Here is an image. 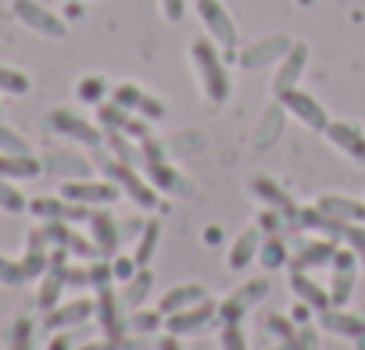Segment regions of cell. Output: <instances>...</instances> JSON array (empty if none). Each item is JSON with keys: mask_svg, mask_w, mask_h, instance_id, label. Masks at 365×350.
<instances>
[{"mask_svg": "<svg viewBox=\"0 0 365 350\" xmlns=\"http://www.w3.org/2000/svg\"><path fill=\"white\" fill-rule=\"evenodd\" d=\"M190 65H194V75H197L205 97L212 104H226L230 93H233V83H230V72H226V61H222V47L212 36L194 40L190 43Z\"/></svg>", "mask_w": 365, "mask_h": 350, "instance_id": "6da1fadb", "label": "cell"}, {"mask_svg": "<svg viewBox=\"0 0 365 350\" xmlns=\"http://www.w3.org/2000/svg\"><path fill=\"white\" fill-rule=\"evenodd\" d=\"M97 168L104 171V179H111L136 208H143V211H154V208H161V193L150 186V179L136 168V164H125V161H118V157H104V154H97Z\"/></svg>", "mask_w": 365, "mask_h": 350, "instance_id": "7a4b0ae2", "label": "cell"}, {"mask_svg": "<svg viewBox=\"0 0 365 350\" xmlns=\"http://www.w3.org/2000/svg\"><path fill=\"white\" fill-rule=\"evenodd\" d=\"M140 171L150 179V186H154L158 193H175V190H187V179H182V175L175 171L168 147H165L161 139H154V136L140 139Z\"/></svg>", "mask_w": 365, "mask_h": 350, "instance_id": "3957f363", "label": "cell"}, {"mask_svg": "<svg viewBox=\"0 0 365 350\" xmlns=\"http://www.w3.org/2000/svg\"><path fill=\"white\" fill-rule=\"evenodd\" d=\"M47 122H51V129H54L58 136H68V139H76V143H83V147H93V150L104 147V129H101L97 122L76 115L72 107H54V111L47 115Z\"/></svg>", "mask_w": 365, "mask_h": 350, "instance_id": "277c9868", "label": "cell"}, {"mask_svg": "<svg viewBox=\"0 0 365 350\" xmlns=\"http://www.w3.org/2000/svg\"><path fill=\"white\" fill-rule=\"evenodd\" d=\"M197 15H201L205 33H208L226 54L237 51L240 33H237V22H233V15L226 11V4H219V0H197Z\"/></svg>", "mask_w": 365, "mask_h": 350, "instance_id": "5b68a950", "label": "cell"}, {"mask_svg": "<svg viewBox=\"0 0 365 350\" xmlns=\"http://www.w3.org/2000/svg\"><path fill=\"white\" fill-rule=\"evenodd\" d=\"M118 186L111 179H65L61 183V197L72 204H86V208H108L118 201Z\"/></svg>", "mask_w": 365, "mask_h": 350, "instance_id": "8992f818", "label": "cell"}, {"mask_svg": "<svg viewBox=\"0 0 365 350\" xmlns=\"http://www.w3.org/2000/svg\"><path fill=\"white\" fill-rule=\"evenodd\" d=\"M215 318H219V304H212V300L205 297V300L194 304V307H182V311L165 314V332H172V336H197V332H205Z\"/></svg>", "mask_w": 365, "mask_h": 350, "instance_id": "52a82bcc", "label": "cell"}, {"mask_svg": "<svg viewBox=\"0 0 365 350\" xmlns=\"http://www.w3.org/2000/svg\"><path fill=\"white\" fill-rule=\"evenodd\" d=\"M276 100L287 107V115H294V118H297L304 129H312V132H326V125L333 122V118L326 115V107H322L312 93L297 90V86H294V90H287V93H283V97H276Z\"/></svg>", "mask_w": 365, "mask_h": 350, "instance_id": "ba28073f", "label": "cell"}, {"mask_svg": "<svg viewBox=\"0 0 365 350\" xmlns=\"http://www.w3.org/2000/svg\"><path fill=\"white\" fill-rule=\"evenodd\" d=\"M269 290H272L269 279H247L240 290H233V293L219 304V318H222V322H244V314H247L251 307H258V304L269 297Z\"/></svg>", "mask_w": 365, "mask_h": 350, "instance_id": "9c48e42d", "label": "cell"}, {"mask_svg": "<svg viewBox=\"0 0 365 350\" xmlns=\"http://www.w3.org/2000/svg\"><path fill=\"white\" fill-rule=\"evenodd\" d=\"M97 322H101V332L108 336V339H125V332H129V314H125V304H122V297L111 290V286H104V290H97Z\"/></svg>", "mask_w": 365, "mask_h": 350, "instance_id": "30bf717a", "label": "cell"}, {"mask_svg": "<svg viewBox=\"0 0 365 350\" xmlns=\"http://www.w3.org/2000/svg\"><path fill=\"white\" fill-rule=\"evenodd\" d=\"M15 18H19L26 29H33V33H40V36H51V40H61V36L68 33V26H65L54 11H47L40 0H15Z\"/></svg>", "mask_w": 365, "mask_h": 350, "instance_id": "8fae6325", "label": "cell"}, {"mask_svg": "<svg viewBox=\"0 0 365 350\" xmlns=\"http://www.w3.org/2000/svg\"><path fill=\"white\" fill-rule=\"evenodd\" d=\"M308 68V47L304 43H290V51L276 61V72H272V97H283L287 90L297 86V79L304 75Z\"/></svg>", "mask_w": 365, "mask_h": 350, "instance_id": "7c38bea8", "label": "cell"}, {"mask_svg": "<svg viewBox=\"0 0 365 350\" xmlns=\"http://www.w3.org/2000/svg\"><path fill=\"white\" fill-rule=\"evenodd\" d=\"M86 226H90V240L97 243L101 258H115L118 247H122V226L111 218V211L108 208H93Z\"/></svg>", "mask_w": 365, "mask_h": 350, "instance_id": "4fadbf2b", "label": "cell"}, {"mask_svg": "<svg viewBox=\"0 0 365 350\" xmlns=\"http://www.w3.org/2000/svg\"><path fill=\"white\" fill-rule=\"evenodd\" d=\"M354 261H358V254L340 243V250H336V258H333V282H329V300H333V307H347V300H351V293H354Z\"/></svg>", "mask_w": 365, "mask_h": 350, "instance_id": "5bb4252c", "label": "cell"}, {"mask_svg": "<svg viewBox=\"0 0 365 350\" xmlns=\"http://www.w3.org/2000/svg\"><path fill=\"white\" fill-rule=\"evenodd\" d=\"M111 100H118L122 107H129L133 115H140V118H147V122H161V118H165V104H161L158 97H150L147 90H140L136 83L115 86Z\"/></svg>", "mask_w": 365, "mask_h": 350, "instance_id": "9a60e30c", "label": "cell"}, {"mask_svg": "<svg viewBox=\"0 0 365 350\" xmlns=\"http://www.w3.org/2000/svg\"><path fill=\"white\" fill-rule=\"evenodd\" d=\"M93 314H97V300L79 297V300H68V304H58V307L43 311V329L47 332H65V329H72V325L93 318Z\"/></svg>", "mask_w": 365, "mask_h": 350, "instance_id": "2e32d148", "label": "cell"}, {"mask_svg": "<svg viewBox=\"0 0 365 350\" xmlns=\"http://www.w3.org/2000/svg\"><path fill=\"white\" fill-rule=\"evenodd\" d=\"M340 243L333 236H315L308 243L297 247V254H290V268L294 272H308V268H322V265H333Z\"/></svg>", "mask_w": 365, "mask_h": 350, "instance_id": "e0dca14e", "label": "cell"}, {"mask_svg": "<svg viewBox=\"0 0 365 350\" xmlns=\"http://www.w3.org/2000/svg\"><path fill=\"white\" fill-rule=\"evenodd\" d=\"M290 43H294V40H287V36H265V40H255L251 47L240 51V68L255 72V68L276 65V61L290 51Z\"/></svg>", "mask_w": 365, "mask_h": 350, "instance_id": "ac0fdd59", "label": "cell"}, {"mask_svg": "<svg viewBox=\"0 0 365 350\" xmlns=\"http://www.w3.org/2000/svg\"><path fill=\"white\" fill-rule=\"evenodd\" d=\"M262 226L255 222V226H247L237 240H233V247L226 250V265H230V272H244V268H251L255 261H258V250H262Z\"/></svg>", "mask_w": 365, "mask_h": 350, "instance_id": "d6986e66", "label": "cell"}, {"mask_svg": "<svg viewBox=\"0 0 365 350\" xmlns=\"http://www.w3.org/2000/svg\"><path fill=\"white\" fill-rule=\"evenodd\" d=\"M247 190H251V193H255V197H258L265 208H276V211H283L290 222H294V218H297V211H301V208L294 204V197H290V193H287V190H283L276 179H269V175H255V179L247 183Z\"/></svg>", "mask_w": 365, "mask_h": 350, "instance_id": "ffe728a7", "label": "cell"}, {"mask_svg": "<svg viewBox=\"0 0 365 350\" xmlns=\"http://www.w3.org/2000/svg\"><path fill=\"white\" fill-rule=\"evenodd\" d=\"M326 139L336 150H344L347 157L365 161V132H361V125H354V122H329L326 125Z\"/></svg>", "mask_w": 365, "mask_h": 350, "instance_id": "44dd1931", "label": "cell"}, {"mask_svg": "<svg viewBox=\"0 0 365 350\" xmlns=\"http://www.w3.org/2000/svg\"><path fill=\"white\" fill-rule=\"evenodd\" d=\"M315 208L326 211L336 222H358V226H365V201H354V197H344V193H322L315 201Z\"/></svg>", "mask_w": 365, "mask_h": 350, "instance_id": "7402d4cb", "label": "cell"}, {"mask_svg": "<svg viewBox=\"0 0 365 350\" xmlns=\"http://www.w3.org/2000/svg\"><path fill=\"white\" fill-rule=\"evenodd\" d=\"M322 329L326 332H333V336H344V339H358L361 332H365V318H361V311H347V307H329V311H322Z\"/></svg>", "mask_w": 365, "mask_h": 350, "instance_id": "603a6c76", "label": "cell"}, {"mask_svg": "<svg viewBox=\"0 0 365 350\" xmlns=\"http://www.w3.org/2000/svg\"><path fill=\"white\" fill-rule=\"evenodd\" d=\"M283 125H287V107L276 100V104L265 107V115H262L258 125H255V147H258V150H269V147L283 136Z\"/></svg>", "mask_w": 365, "mask_h": 350, "instance_id": "cb8c5ba5", "label": "cell"}, {"mask_svg": "<svg viewBox=\"0 0 365 350\" xmlns=\"http://www.w3.org/2000/svg\"><path fill=\"white\" fill-rule=\"evenodd\" d=\"M51 243H47V236H43V229H33L29 233V247H26V258H22V272H26V279H40L47 268H51Z\"/></svg>", "mask_w": 365, "mask_h": 350, "instance_id": "d4e9b609", "label": "cell"}, {"mask_svg": "<svg viewBox=\"0 0 365 350\" xmlns=\"http://www.w3.org/2000/svg\"><path fill=\"white\" fill-rule=\"evenodd\" d=\"M290 290H294V293H297V300H301V304H308L315 314H322V311H329V307H333L329 290H322L308 272H294V275H290Z\"/></svg>", "mask_w": 365, "mask_h": 350, "instance_id": "484cf974", "label": "cell"}, {"mask_svg": "<svg viewBox=\"0 0 365 350\" xmlns=\"http://www.w3.org/2000/svg\"><path fill=\"white\" fill-rule=\"evenodd\" d=\"M205 297H208V290H205L201 282H182V286H172V290H165V293H161L158 311H161V314H172V311H182V307L201 304Z\"/></svg>", "mask_w": 365, "mask_h": 350, "instance_id": "4316f807", "label": "cell"}, {"mask_svg": "<svg viewBox=\"0 0 365 350\" xmlns=\"http://www.w3.org/2000/svg\"><path fill=\"white\" fill-rule=\"evenodd\" d=\"M43 171V161L33 154H4L0 150V175L4 179H36Z\"/></svg>", "mask_w": 365, "mask_h": 350, "instance_id": "83f0119b", "label": "cell"}, {"mask_svg": "<svg viewBox=\"0 0 365 350\" xmlns=\"http://www.w3.org/2000/svg\"><path fill=\"white\" fill-rule=\"evenodd\" d=\"M47 168L58 171V175H65V179H90V171H93L90 161H83L79 154H65V150H54L47 157Z\"/></svg>", "mask_w": 365, "mask_h": 350, "instance_id": "f1b7e54d", "label": "cell"}, {"mask_svg": "<svg viewBox=\"0 0 365 350\" xmlns=\"http://www.w3.org/2000/svg\"><path fill=\"white\" fill-rule=\"evenodd\" d=\"M150 290H154V275H150L147 268H136V275L125 279V290H122L118 297H122V304H125L129 311H136V307H143V300L150 297Z\"/></svg>", "mask_w": 365, "mask_h": 350, "instance_id": "f546056e", "label": "cell"}, {"mask_svg": "<svg viewBox=\"0 0 365 350\" xmlns=\"http://www.w3.org/2000/svg\"><path fill=\"white\" fill-rule=\"evenodd\" d=\"M104 147L111 150V157H118V161H125V164H136V168H140V143H133V136H129V132H122V129L104 132Z\"/></svg>", "mask_w": 365, "mask_h": 350, "instance_id": "4dcf8cb0", "label": "cell"}, {"mask_svg": "<svg viewBox=\"0 0 365 350\" xmlns=\"http://www.w3.org/2000/svg\"><path fill=\"white\" fill-rule=\"evenodd\" d=\"M158 243H161V222H158V218H147L143 233L136 236V250H133V261H136L140 268H147V265H150V258H154V250H158Z\"/></svg>", "mask_w": 365, "mask_h": 350, "instance_id": "1f68e13d", "label": "cell"}, {"mask_svg": "<svg viewBox=\"0 0 365 350\" xmlns=\"http://www.w3.org/2000/svg\"><path fill=\"white\" fill-rule=\"evenodd\" d=\"M129 122H133V111L129 107H122L118 100H101L97 104V125L104 129V132H111V129H129Z\"/></svg>", "mask_w": 365, "mask_h": 350, "instance_id": "d6a6232c", "label": "cell"}, {"mask_svg": "<svg viewBox=\"0 0 365 350\" xmlns=\"http://www.w3.org/2000/svg\"><path fill=\"white\" fill-rule=\"evenodd\" d=\"M258 261H262L269 272H272V268H283V265H290V254H287V243H283V236H279V233H269V236L262 240Z\"/></svg>", "mask_w": 365, "mask_h": 350, "instance_id": "836d02e7", "label": "cell"}, {"mask_svg": "<svg viewBox=\"0 0 365 350\" xmlns=\"http://www.w3.org/2000/svg\"><path fill=\"white\" fill-rule=\"evenodd\" d=\"M165 147H168V154H194V150H201V147H205V132H197V129L175 132V136H168V139H165Z\"/></svg>", "mask_w": 365, "mask_h": 350, "instance_id": "e575fe53", "label": "cell"}, {"mask_svg": "<svg viewBox=\"0 0 365 350\" xmlns=\"http://www.w3.org/2000/svg\"><path fill=\"white\" fill-rule=\"evenodd\" d=\"M161 325H165V314H161V311H143V307H136V311L129 314V332L150 336V332H158Z\"/></svg>", "mask_w": 365, "mask_h": 350, "instance_id": "d590c367", "label": "cell"}, {"mask_svg": "<svg viewBox=\"0 0 365 350\" xmlns=\"http://www.w3.org/2000/svg\"><path fill=\"white\" fill-rule=\"evenodd\" d=\"M0 208L11 211V215H22V211L29 208L26 193H19V186H15L11 179H4V175H0Z\"/></svg>", "mask_w": 365, "mask_h": 350, "instance_id": "8d00e7d4", "label": "cell"}, {"mask_svg": "<svg viewBox=\"0 0 365 350\" xmlns=\"http://www.w3.org/2000/svg\"><path fill=\"white\" fill-rule=\"evenodd\" d=\"M0 93H29V75L19 72V68H8V65H0Z\"/></svg>", "mask_w": 365, "mask_h": 350, "instance_id": "74e56055", "label": "cell"}, {"mask_svg": "<svg viewBox=\"0 0 365 350\" xmlns=\"http://www.w3.org/2000/svg\"><path fill=\"white\" fill-rule=\"evenodd\" d=\"M219 346H222V350H251V346H247V336H244V329H240V322H222V329H219Z\"/></svg>", "mask_w": 365, "mask_h": 350, "instance_id": "f35d334b", "label": "cell"}, {"mask_svg": "<svg viewBox=\"0 0 365 350\" xmlns=\"http://www.w3.org/2000/svg\"><path fill=\"white\" fill-rule=\"evenodd\" d=\"M265 325H269V332H272V336H279V339H283V350H290V346H294L297 325H294L287 314H269V318H265Z\"/></svg>", "mask_w": 365, "mask_h": 350, "instance_id": "ab89813d", "label": "cell"}, {"mask_svg": "<svg viewBox=\"0 0 365 350\" xmlns=\"http://www.w3.org/2000/svg\"><path fill=\"white\" fill-rule=\"evenodd\" d=\"M104 90H108V83L101 79V75H86V79H79V100H86V104H101L104 100Z\"/></svg>", "mask_w": 365, "mask_h": 350, "instance_id": "60d3db41", "label": "cell"}, {"mask_svg": "<svg viewBox=\"0 0 365 350\" xmlns=\"http://www.w3.org/2000/svg\"><path fill=\"white\" fill-rule=\"evenodd\" d=\"M0 150L4 154H29V143H26L22 132H15V129H8L4 122H0Z\"/></svg>", "mask_w": 365, "mask_h": 350, "instance_id": "b9f144b4", "label": "cell"}, {"mask_svg": "<svg viewBox=\"0 0 365 350\" xmlns=\"http://www.w3.org/2000/svg\"><path fill=\"white\" fill-rule=\"evenodd\" d=\"M19 282H26L22 261H11L8 254H0V286H19Z\"/></svg>", "mask_w": 365, "mask_h": 350, "instance_id": "7bdbcfd3", "label": "cell"}, {"mask_svg": "<svg viewBox=\"0 0 365 350\" xmlns=\"http://www.w3.org/2000/svg\"><path fill=\"white\" fill-rule=\"evenodd\" d=\"M8 350H33V322L29 318H19L15 329H11V346Z\"/></svg>", "mask_w": 365, "mask_h": 350, "instance_id": "ee69618b", "label": "cell"}, {"mask_svg": "<svg viewBox=\"0 0 365 350\" xmlns=\"http://www.w3.org/2000/svg\"><path fill=\"white\" fill-rule=\"evenodd\" d=\"M111 279H115V272H111V258H101V261L90 265V286H93V290L111 286Z\"/></svg>", "mask_w": 365, "mask_h": 350, "instance_id": "f6af8a7d", "label": "cell"}, {"mask_svg": "<svg viewBox=\"0 0 365 350\" xmlns=\"http://www.w3.org/2000/svg\"><path fill=\"white\" fill-rule=\"evenodd\" d=\"M290 350H319V329L312 322L297 325V336H294V346Z\"/></svg>", "mask_w": 365, "mask_h": 350, "instance_id": "bcb514c9", "label": "cell"}, {"mask_svg": "<svg viewBox=\"0 0 365 350\" xmlns=\"http://www.w3.org/2000/svg\"><path fill=\"white\" fill-rule=\"evenodd\" d=\"M136 268H140V265L133 261V254H129V258H118V254L111 258V272H115V279H133Z\"/></svg>", "mask_w": 365, "mask_h": 350, "instance_id": "7dc6e473", "label": "cell"}, {"mask_svg": "<svg viewBox=\"0 0 365 350\" xmlns=\"http://www.w3.org/2000/svg\"><path fill=\"white\" fill-rule=\"evenodd\" d=\"M161 15L168 22H182V15H187V0H161Z\"/></svg>", "mask_w": 365, "mask_h": 350, "instance_id": "c3c4849f", "label": "cell"}, {"mask_svg": "<svg viewBox=\"0 0 365 350\" xmlns=\"http://www.w3.org/2000/svg\"><path fill=\"white\" fill-rule=\"evenodd\" d=\"M279 222H290L283 211H276V208H269L262 218H258V226H262V233H279Z\"/></svg>", "mask_w": 365, "mask_h": 350, "instance_id": "681fc988", "label": "cell"}, {"mask_svg": "<svg viewBox=\"0 0 365 350\" xmlns=\"http://www.w3.org/2000/svg\"><path fill=\"white\" fill-rule=\"evenodd\" d=\"M65 279H68V286H90V268L68 265V268H65Z\"/></svg>", "mask_w": 365, "mask_h": 350, "instance_id": "f907efd6", "label": "cell"}, {"mask_svg": "<svg viewBox=\"0 0 365 350\" xmlns=\"http://www.w3.org/2000/svg\"><path fill=\"white\" fill-rule=\"evenodd\" d=\"M118 226H122V240H125V236H133V233L140 236V233H143V226H147V218H122Z\"/></svg>", "mask_w": 365, "mask_h": 350, "instance_id": "816d5d0a", "label": "cell"}, {"mask_svg": "<svg viewBox=\"0 0 365 350\" xmlns=\"http://www.w3.org/2000/svg\"><path fill=\"white\" fill-rule=\"evenodd\" d=\"M118 346H122L118 339H108V336H104V339H90V343H83V346H76V350H118Z\"/></svg>", "mask_w": 365, "mask_h": 350, "instance_id": "f5cc1de1", "label": "cell"}, {"mask_svg": "<svg viewBox=\"0 0 365 350\" xmlns=\"http://www.w3.org/2000/svg\"><path fill=\"white\" fill-rule=\"evenodd\" d=\"M158 350H182V346H179V336L165 332V336H161V343H158Z\"/></svg>", "mask_w": 365, "mask_h": 350, "instance_id": "db71d44e", "label": "cell"}, {"mask_svg": "<svg viewBox=\"0 0 365 350\" xmlns=\"http://www.w3.org/2000/svg\"><path fill=\"white\" fill-rule=\"evenodd\" d=\"M47 350H72V339H68V336H54Z\"/></svg>", "mask_w": 365, "mask_h": 350, "instance_id": "11a10c76", "label": "cell"}, {"mask_svg": "<svg viewBox=\"0 0 365 350\" xmlns=\"http://www.w3.org/2000/svg\"><path fill=\"white\" fill-rule=\"evenodd\" d=\"M354 346H358V350H365V332H361V336L354 339Z\"/></svg>", "mask_w": 365, "mask_h": 350, "instance_id": "9f6ffc18", "label": "cell"}, {"mask_svg": "<svg viewBox=\"0 0 365 350\" xmlns=\"http://www.w3.org/2000/svg\"><path fill=\"white\" fill-rule=\"evenodd\" d=\"M358 311H361V318H365V304H361V307H358Z\"/></svg>", "mask_w": 365, "mask_h": 350, "instance_id": "6f0895ef", "label": "cell"}]
</instances>
